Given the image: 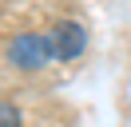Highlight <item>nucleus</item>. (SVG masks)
<instances>
[{"label": "nucleus", "instance_id": "1", "mask_svg": "<svg viewBox=\"0 0 131 127\" xmlns=\"http://www.w3.org/2000/svg\"><path fill=\"white\" fill-rule=\"evenodd\" d=\"M52 56H56V44H52V36H44V32H20L8 44V60L16 64V68H24V71L44 68Z\"/></svg>", "mask_w": 131, "mask_h": 127}, {"label": "nucleus", "instance_id": "3", "mask_svg": "<svg viewBox=\"0 0 131 127\" xmlns=\"http://www.w3.org/2000/svg\"><path fill=\"white\" fill-rule=\"evenodd\" d=\"M0 127H20V111L12 103H0Z\"/></svg>", "mask_w": 131, "mask_h": 127}, {"label": "nucleus", "instance_id": "2", "mask_svg": "<svg viewBox=\"0 0 131 127\" xmlns=\"http://www.w3.org/2000/svg\"><path fill=\"white\" fill-rule=\"evenodd\" d=\"M52 44H56L60 60H75V56L88 48V32H83V24L64 20V24H56V32H52Z\"/></svg>", "mask_w": 131, "mask_h": 127}]
</instances>
